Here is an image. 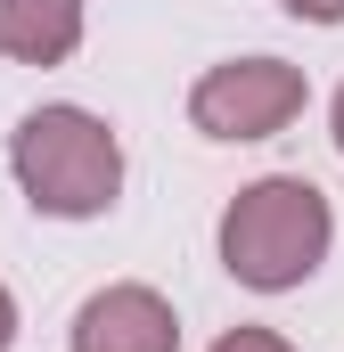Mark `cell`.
<instances>
[{"mask_svg":"<svg viewBox=\"0 0 344 352\" xmlns=\"http://www.w3.org/2000/svg\"><path fill=\"white\" fill-rule=\"evenodd\" d=\"M8 164L33 213H58V221H98L123 197V140L90 107H33L8 131Z\"/></svg>","mask_w":344,"mask_h":352,"instance_id":"7a4b0ae2","label":"cell"},{"mask_svg":"<svg viewBox=\"0 0 344 352\" xmlns=\"http://www.w3.org/2000/svg\"><path fill=\"white\" fill-rule=\"evenodd\" d=\"M213 352H295V344H287V336H270V328H230Z\"/></svg>","mask_w":344,"mask_h":352,"instance_id":"8992f818","label":"cell"},{"mask_svg":"<svg viewBox=\"0 0 344 352\" xmlns=\"http://www.w3.org/2000/svg\"><path fill=\"white\" fill-rule=\"evenodd\" d=\"M328 238H336L328 188H312L303 173H270V180L230 197V213H222V270L238 287H255V295H287V287H303L328 263Z\"/></svg>","mask_w":344,"mask_h":352,"instance_id":"6da1fadb","label":"cell"},{"mask_svg":"<svg viewBox=\"0 0 344 352\" xmlns=\"http://www.w3.org/2000/svg\"><path fill=\"white\" fill-rule=\"evenodd\" d=\"M336 148H344V90H336Z\"/></svg>","mask_w":344,"mask_h":352,"instance_id":"9c48e42d","label":"cell"},{"mask_svg":"<svg viewBox=\"0 0 344 352\" xmlns=\"http://www.w3.org/2000/svg\"><path fill=\"white\" fill-rule=\"evenodd\" d=\"M303 115V66L287 58H230L189 90V123L205 140H270Z\"/></svg>","mask_w":344,"mask_h":352,"instance_id":"3957f363","label":"cell"},{"mask_svg":"<svg viewBox=\"0 0 344 352\" xmlns=\"http://www.w3.org/2000/svg\"><path fill=\"white\" fill-rule=\"evenodd\" d=\"M287 16H303V25H344V0H279Z\"/></svg>","mask_w":344,"mask_h":352,"instance_id":"52a82bcc","label":"cell"},{"mask_svg":"<svg viewBox=\"0 0 344 352\" xmlns=\"http://www.w3.org/2000/svg\"><path fill=\"white\" fill-rule=\"evenodd\" d=\"M83 50V0H0V58L66 66Z\"/></svg>","mask_w":344,"mask_h":352,"instance_id":"5b68a950","label":"cell"},{"mask_svg":"<svg viewBox=\"0 0 344 352\" xmlns=\"http://www.w3.org/2000/svg\"><path fill=\"white\" fill-rule=\"evenodd\" d=\"M74 352H180V320L156 287H98L74 311Z\"/></svg>","mask_w":344,"mask_h":352,"instance_id":"277c9868","label":"cell"},{"mask_svg":"<svg viewBox=\"0 0 344 352\" xmlns=\"http://www.w3.org/2000/svg\"><path fill=\"white\" fill-rule=\"evenodd\" d=\"M17 344V295H8V287H0V352Z\"/></svg>","mask_w":344,"mask_h":352,"instance_id":"ba28073f","label":"cell"}]
</instances>
